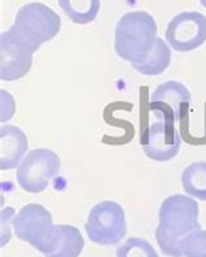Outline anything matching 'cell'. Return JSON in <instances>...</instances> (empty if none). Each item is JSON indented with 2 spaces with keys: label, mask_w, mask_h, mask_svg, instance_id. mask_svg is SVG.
Listing matches in <instances>:
<instances>
[{
  "label": "cell",
  "mask_w": 206,
  "mask_h": 257,
  "mask_svg": "<svg viewBox=\"0 0 206 257\" xmlns=\"http://www.w3.org/2000/svg\"><path fill=\"white\" fill-rule=\"evenodd\" d=\"M200 208L194 199L185 195H171L159 207V223L156 230V240L162 253L168 257H183L180 243L184 236L197 229Z\"/></svg>",
  "instance_id": "6da1fadb"
},
{
  "label": "cell",
  "mask_w": 206,
  "mask_h": 257,
  "mask_svg": "<svg viewBox=\"0 0 206 257\" xmlns=\"http://www.w3.org/2000/svg\"><path fill=\"white\" fill-rule=\"evenodd\" d=\"M157 24L144 11L125 13L115 28V52L130 64L141 63L157 41Z\"/></svg>",
  "instance_id": "7a4b0ae2"
},
{
  "label": "cell",
  "mask_w": 206,
  "mask_h": 257,
  "mask_svg": "<svg viewBox=\"0 0 206 257\" xmlns=\"http://www.w3.org/2000/svg\"><path fill=\"white\" fill-rule=\"evenodd\" d=\"M85 231L90 241L99 245L117 244L127 234L124 208L116 201L105 200L90 209Z\"/></svg>",
  "instance_id": "3957f363"
},
{
  "label": "cell",
  "mask_w": 206,
  "mask_h": 257,
  "mask_svg": "<svg viewBox=\"0 0 206 257\" xmlns=\"http://www.w3.org/2000/svg\"><path fill=\"white\" fill-rule=\"evenodd\" d=\"M12 28L28 41L41 47L54 39L61 28L60 16L43 3H29L17 11Z\"/></svg>",
  "instance_id": "277c9868"
},
{
  "label": "cell",
  "mask_w": 206,
  "mask_h": 257,
  "mask_svg": "<svg viewBox=\"0 0 206 257\" xmlns=\"http://www.w3.org/2000/svg\"><path fill=\"white\" fill-rule=\"evenodd\" d=\"M59 170L60 159L54 151L37 148L30 151L17 166V183L29 194H39L48 187Z\"/></svg>",
  "instance_id": "5b68a950"
},
{
  "label": "cell",
  "mask_w": 206,
  "mask_h": 257,
  "mask_svg": "<svg viewBox=\"0 0 206 257\" xmlns=\"http://www.w3.org/2000/svg\"><path fill=\"white\" fill-rule=\"evenodd\" d=\"M13 231L20 240L26 241L45 256L54 238L52 216L43 205L28 204L12 221Z\"/></svg>",
  "instance_id": "8992f818"
},
{
  "label": "cell",
  "mask_w": 206,
  "mask_h": 257,
  "mask_svg": "<svg viewBox=\"0 0 206 257\" xmlns=\"http://www.w3.org/2000/svg\"><path fill=\"white\" fill-rule=\"evenodd\" d=\"M30 41L11 26L0 35V78L17 81L29 73L33 64V55L38 51Z\"/></svg>",
  "instance_id": "52a82bcc"
},
{
  "label": "cell",
  "mask_w": 206,
  "mask_h": 257,
  "mask_svg": "<svg viewBox=\"0 0 206 257\" xmlns=\"http://www.w3.org/2000/svg\"><path fill=\"white\" fill-rule=\"evenodd\" d=\"M140 145L149 159L166 163L179 154L181 139L174 121L154 118L145 128H141Z\"/></svg>",
  "instance_id": "ba28073f"
},
{
  "label": "cell",
  "mask_w": 206,
  "mask_h": 257,
  "mask_svg": "<svg viewBox=\"0 0 206 257\" xmlns=\"http://www.w3.org/2000/svg\"><path fill=\"white\" fill-rule=\"evenodd\" d=\"M166 42L178 52H189L206 42V16L200 12H181L168 22Z\"/></svg>",
  "instance_id": "9c48e42d"
},
{
  "label": "cell",
  "mask_w": 206,
  "mask_h": 257,
  "mask_svg": "<svg viewBox=\"0 0 206 257\" xmlns=\"http://www.w3.org/2000/svg\"><path fill=\"white\" fill-rule=\"evenodd\" d=\"M190 92L178 81H167L161 83L153 91L149 101V110L154 118L178 121L184 108H188Z\"/></svg>",
  "instance_id": "30bf717a"
},
{
  "label": "cell",
  "mask_w": 206,
  "mask_h": 257,
  "mask_svg": "<svg viewBox=\"0 0 206 257\" xmlns=\"http://www.w3.org/2000/svg\"><path fill=\"white\" fill-rule=\"evenodd\" d=\"M28 150V138L17 126L4 125L0 127V169L16 168Z\"/></svg>",
  "instance_id": "8fae6325"
},
{
  "label": "cell",
  "mask_w": 206,
  "mask_h": 257,
  "mask_svg": "<svg viewBox=\"0 0 206 257\" xmlns=\"http://www.w3.org/2000/svg\"><path fill=\"white\" fill-rule=\"evenodd\" d=\"M85 240L75 226L55 225L54 238L45 257H79L83 252Z\"/></svg>",
  "instance_id": "7c38bea8"
},
{
  "label": "cell",
  "mask_w": 206,
  "mask_h": 257,
  "mask_svg": "<svg viewBox=\"0 0 206 257\" xmlns=\"http://www.w3.org/2000/svg\"><path fill=\"white\" fill-rule=\"evenodd\" d=\"M171 63V50L167 42L157 38L150 54L139 64H130L136 72L144 75H159L165 72Z\"/></svg>",
  "instance_id": "4fadbf2b"
},
{
  "label": "cell",
  "mask_w": 206,
  "mask_h": 257,
  "mask_svg": "<svg viewBox=\"0 0 206 257\" xmlns=\"http://www.w3.org/2000/svg\"><path fill=\"white\" fill-rule=\"evenodd\" d=\"M68 19L77 25L94 21L99 13L101 0H57Z\"/></svg>",
  "instance_id": "5bb4252c"
},
{
  "label": "cell",
  "mask_w": 206,
  "mask_h": 257,
  "mask_svg": "<svg viewBox=\"0 0 206 257\" xmlns=\"http://www.w3.org/2000/svg\"><path fill=\"white\" fill-rule=\"evenodd\" d=\"M181 186L189 196L206 201V163L190 164L181 173Z\"/></svg>",
  "instance_id": "9a60e30c"
},
{
  "label": "cell",
  "mask_w": 206,
  "mask_h": 257,
  "mask_svg": "<svg viewBox=\"0 0 206 257\" xmlns=\"http://www.w3.org/2000/svg\"><path fill=\"white\" fill-rule=\"evenodd\" d=\"M116 257H159L152 243L143 238H129L117 248Z\"/></svg>",
  "instance_id": "2e32d148"
},
{
  "label": "cell",
  "mask_w": 206,
  "mask_h": 257,
  "mask_svg": "<svg viewBox=\"0 0 206 257\" xmlns=\"http://www.w3.org/2000/svg\"><path fill=\"white\" fill-rule=\"evenodd\" d=\"M183 257H206V231L197 229L184 236L180 243Z\"/></svg>",
  "instance_id": "e0dca14e"
},
{
  "label": "cell",
  "mask_w": 206,
  "mask_h": 257,
  "mask_svg": "<svg viewBox=\"0 0 206 257\" xmlns=\"http://www.w3.org/2000/svg\"><path fill=\"white\" fill-rule=\"evenodd\" d=\"M200 3H201V6L205 7L206 8V0H200Z\"/></svg>",
  "instance_id": "ac0fdd59"
}]
</instances>
